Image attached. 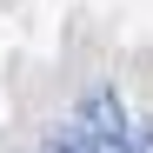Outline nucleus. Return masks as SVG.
<instances>
[{
	"label": "nucleus",
	"instance_id": "obj_1",
	"mask_svg": "<svg viewBox=\"0 0 153 153\" xmlns=\"http://www.w3.org/2000/svg\"><path fill=\"white\" fill-rule=\"evenodd\" d=\"M73 120H80L93 140H107V146H120V153H126V133H133V120H126V107H120V93H113V87H87Z\"/></svg>",
	"mask_w": 153,
	"mask_h": 153
},
{
	"label": "nucleus",
	"instance_id": "obj_2",
	"mask_svg": "<svg viewBox=\"0 0 153 153\" xmlns=\"http://www.w3.org/2000/svg\"><path fill=\"white\" fill-rule=\"evenodd\" d=\"M47 153H120V146H107V140H93L87 126L73 120V126H60V133H53V146H47Z\"/></svg>",
	"mask_w": 153,
	"mask_h": 153
},
{
	"label": "nucleus",
	"instance_id": "obj_3",
	"mask_svg": "<svg viewBox=\"0 0 153 153\" xmlns=\"http://www.w3.org/2000/svg\"><path fill=\"white\" fill-rule=\"evenodd\" d=\"M126 153H153V120H133V133H126Z\"/></svg>",
	"mask_w": 153,
	"mask_h": 153
}]
</instances>
